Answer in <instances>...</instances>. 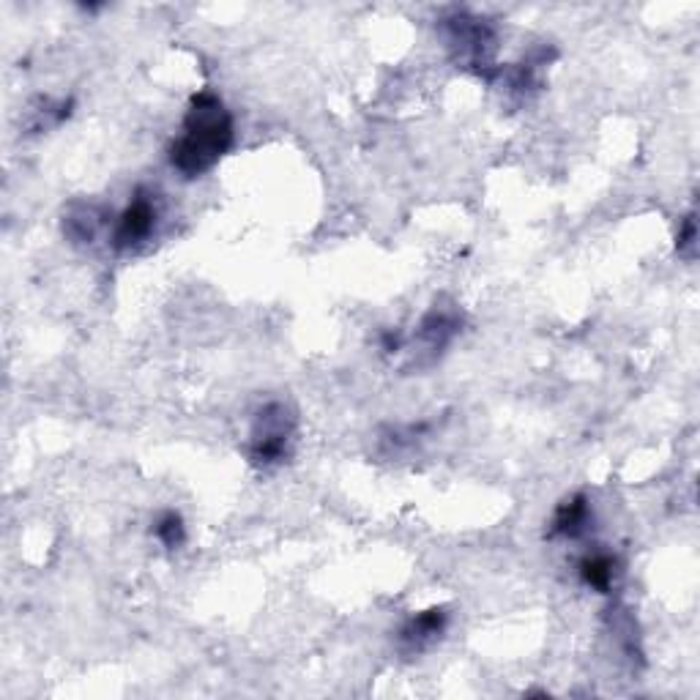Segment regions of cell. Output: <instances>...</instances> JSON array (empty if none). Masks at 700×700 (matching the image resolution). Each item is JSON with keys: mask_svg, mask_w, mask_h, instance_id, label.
I'll return each mask as SVG.
<instances>
[{"mask_svg": "<svg viewBox=\"0 0 700 700\" xmlns=\"http://www.w3.org/2000/svg\"><path fill=\"white\" fill-rule=\"evenodd\" d=\"M233 115L219 93L200 91L186 107L181 134L171 145V165L184 178H200L230 151Z\"/></svg>", "mask_w": 700, "mask_h": 700, "instance_id": "cell-1", "label": "cell"}, {"mask_svg": "<svg viewBox=\"0 0 700 700\" xmlns=\"http://www.w3.org/2000/svg\"><path fill=\"white\" fill-rule=\"evenodd\" d=\"M296 433V416L285 402H268L258 411L249 435V460L255 465H277L288 457Z\"/></svg>", "mask_w": 700, "mask_h": 700, "instance_id": "cell-2", "label": "cell"}, {"mask_svg": "<svg viewBox=\"0 0 700 700\" xmlns=\"http://www.w3.org/2000/svg\"><path fill=\"white\" fill-rule=\"evenodd\" d=\"M156 225H159V200H156L154 192L137 189L130 206L115 217L113 233H110L113 249L115 253H134V249L151 241Z\"/></svg>", "mask_w": 700, "mask_h": 700, "instance_id": "cell-3", "label": "cell"}, {"mask_svg": "<svg viewBox=\"0 0 700 700\" xmlns=\"http://www.w3.org/2000/svg\"><path fill=\"white\" fill-rule=\"evenodd\" d=\"M449 28V44L460 52L469 66H490V58L495 52V31L480 17L471 14H454L446 20Z\"/></svg>", "mask_w": 700, "mask_h": 700, "instance_id": "cell-4", "label": "cell"}, {"mask_svg": "<svg viewBox=\"0 0 700 700\" xmlns=\"http://www.w3.org/2000/svg\"><path fill=\"white\" fill-rule=\"evenodd\" d=\"M446 624H449L446 608H430V610L416 612V616H411L405 624H402L400 635H397L400 649L408 651V655H422L424 649H430V646H433L435 640L446 632Z\"/></svg>", "mask_w": 700, "mask_h": 700, "instance_id": "cell-5", "label": "cell"}, {"mask_svg": "<svg viewBox=\"0 0 700 700\" xmlns=\"http://www.w3.org/2000/svg\"><path fill=\"white\" fill-rule=\"evenodd\" d=\"M591 501H588L586 493H577L553 512L550 536H556V539H580V536H586L591 531Z\"/></svg>", "mask_w": 700, "mask_h": 700, "instance_id": "cell-6", "label": "cell"}, {"mask_svg": "<svg viewBox=\"0 0 700 700\" xmlns=\"http://www.w3.org/2000/svg\"><path fill=\"white\" fill-rule=\"evenodd\" d=\"M616 572H618L616 556H610V553H603V550L588 553V556L580 562V580L599 594L610 591L612 580H616Z\"/></svg>", "mask_w": 700, "mask_h": 700, "instance_id": "cell-7", "label": "cell"}, {"mask_svg": "<svg viewBox=\"0 0 700 700\" xmlns=\"http://www.w3.org/2000/svg\"><path fill=\"white\" fill-rule=\"evenodd\" d=\"M460 331L457 318L452 312H430L428 318L422 320V331L419 337L424 340V346L430 350H441L452 342V337Z\"/></svg>", "mask_w": 700, "mask_h": 700, "instance_id": "cell-8", "label": "cell"}, {"mask_svg": "<svg viewBox=\"0 0 700 700\" xmlns=\"http://www.w3.org/2000/svg\"><path fill=\"white\" fill-rule=\"evenodd\" d=\"M96 227H99V217L91 206H74L72 212H69L66 222H63V230H66L69 238H74L78 244L93 241Z\"/></svg>", "mask_w": 700, "mask_h": 700, "instance_id": "cell-9", "label": "cell"}, {"mask_svg": "<svg viewBox=\"0 0 700 700\" xmlns=\"http://www.w3.org/2000/svg\"><path fill=\"white\" fill-rule=\"evenodd\" d=\"M154 536L167 547V550H178V547L186 542L184 517H181L178 512H173V509L162 512V515L156 517V523H154Z\"/></svg>", "mask_w": 700, "mask_h": 700, "instance_id": "cell-10", "label": "cell"}, {"mask_svg": "<svg viewBox=\"0 0 700 700\" xmlns=\"http://www.w3.org/2000/svg\"><path fill=\"white\" fill-rule=\"evenodd\" d=\"M696 238H698V227H696V217H684L681 222V230H679V253H684L687 258L696 255Z\"/></svg>", "mask_w": 700, "mask_h": 700, "instance_id": "cell-11", "label": "cell"}]
</instances>
